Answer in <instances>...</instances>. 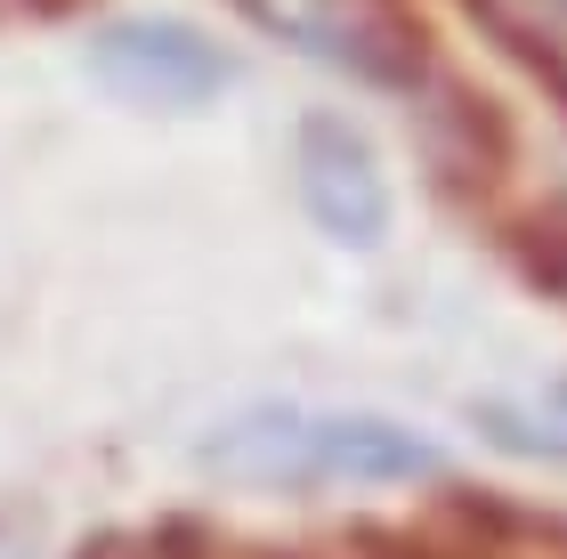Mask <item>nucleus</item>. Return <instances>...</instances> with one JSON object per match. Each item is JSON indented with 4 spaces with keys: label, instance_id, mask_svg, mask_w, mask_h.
Masks as SVG:
<instances>
[{
    "label": "nucleus",
    "instance_id": "f257e3e1",
    "mask_svg": "<svg viewBox=\"0 0 567 559\" xmlns=\"http://www.w3.org/2000/svg\"><path fill=\"white\" fill-rule=\"evenodd\" d=\"M195 463L227 478V487L260 495H324V487H414V478L446 470V446L422 438L398 414H365V405H244Z\"/></svg>",
    "mask_w": 567,
    "mask_h": 559
},
{
    "label": "nucleus",
    "instance_id": "f03ea898",
    "mask_svg": "<svg viewBox=\"0 0 567 559\" xmlns=\"http://www.w3.org/2000/svg\"><path fill=\"white\" fill-rule=\"evenodd\" d=\"M292 187L300 211L317 219L324 244L341 251H373L390 236V170H381L373 138L349 114H300L292 131Z\"/></svg>",
    "mask_w": 567,
    "mask_h": 559
},
{
    "label": "nucleus",
    "instance_id": "7ed1b4c3",
    "mask_svg": "<svg viewBox=\"0 0 567 559\" xmlns=\"http://www.w3.org/2000/svg\"><path fill=\"white\" fill-rule=\"evenodd\" d=\"M90 73L131 106H163V114H195L236 82V58L219 41H203L178 17H122L90 41Z\"/></svg>",
    "mask_w": 567,
    "mask_h": 559
},
{
    "label": "nucleus",
    "instance_id": "20e7f679",
    "mask_svg": "<svg viewBox=\"0 0 567 559\" xmlns=\"http://www.w3.org/2000/svg\"><path fill=\"white\" fill-rule=\"evenodd\" d=\"M244 9L260 17L276 41H292L300 58H317L332 73H357V82H405L398 33L381 24L373 0H244Z\"/></svg>",
    "mask_w": 567,
    "mask_h": 559
}]
</instances>
